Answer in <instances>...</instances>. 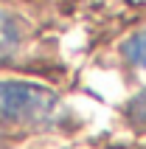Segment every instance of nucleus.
I'll list each match as a JSON object with an SVG mask.
<instances>
[{
  "label": "nucleus",
  "mask_w": 146,
  "mask_h": 149,
  "mask_svg": "<svg viewBox=\"0 0 146 149\" xmlns=\"http://www.w3.org/2000/svg\"><path fill=\"white\" fill-rule=\"evenodd\" d=\"M56 107V96L48 87L31 82H0V118L37 121Z\"/></svg>",
  "instance_id": "f257e3e1"
},
{
  "label": "nucleus",
  "mask_w": 146,
  "mask_h": 149,
  "mask_svg": "<svg viewBox=\"0 0 146 149\" xmlns=\"http://www.w3.org/2000/svg\"><path fill=\"white\" fill-rule=\"evenodd\" d=\"M17 42H20V28H17L14 17L0 11V54H8Z\"/></svg>",
  "instance_id": "f03ea898"
},
{
  "label": "nucleus",
  "mask_w": 146,
  "mask_h": 149,
  "mask_svg": "<svg viewBox=\"0 0 146 149\" xmlns=\"http://www.w3.org/2000/svg\"><path fill=\"white\" fill-rule=\"evenodd\" d=\"M124 54H127V59H129L132 65H138L146 70V31L135 34L127 45H124Z\"/></svg>",
  "instance_id": "7ed1b4c3"
},
{
  "label": "nucleus",
  "mask_w": 146,
  "mask_h": 149,
  "mask_svg": "<svg viewBox=\"0 0 146 149\" xmlns=\"http://www.w3.org/2000/svg\"><path fill=\"white\" fill-rule=\"evenodd\" d=\"M127 118H129L132 127L146 130V90L138 93V96L129 101V107H127Z\"/></svg>",
  "instance_id": "20e7f679"
}]
</instances>
